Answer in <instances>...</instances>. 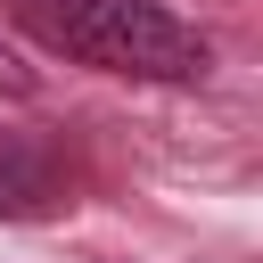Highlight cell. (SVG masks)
Segmentation results:
<instances>
[{
	"label": "cell",
	"mask_w": 263,
	"mask_h": 263,
	"mask_svg": "<svg viewBox=\"0 0 263 263\" xmlns=\"http://www.w3.org/2000/svg\"><path fill=\"white\" fill-rule=\"evenodd\" d=\"M8 16L41 49L99 66V74H123V82H197L214 66L205 33L156 0H8Z\"/></svg>",
	"instance_id": "obj_1"
},
{
	"label": "cell",
	"mask_w": 263,
	"mask_h": 263,
	"mask_svg": "<svg viewBox=\"0 0 263 263\" xmlns=\"http://www.w3.org/2000/svg\"><path fill=\"white\" fill-rule=\"evenodd\" d=\"M41 197H49V173L25 148H0V214H33Z\"/></svg>",
	"instance_id": "obj_2"
},
{
	"label": "cell",
	"mask_w": 263,
	"mask_h": 263,
	"mask_svg": "<svg viewBox=\"0 0 263 263\" xmlns=\"http://www.w3.org/2000/svg\"><path fill=\"white\" fill-rule=\"evenodd\" d=\"M0 90H25V66H16L8 49H0Z\"/></svg>",
	"instance_id": "obj_3"
}]
</instances>
